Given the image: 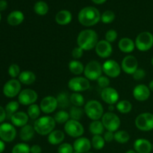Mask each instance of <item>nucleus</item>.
<instances>
[{
    "label": "nucleus",
    "instance_id": "2f4dec72",
    "mask_svg": "<svg viewBox=\"0 0 153 153\" xmlns=\"http://www.w3.org/2000/svg\"><path fill=\"white\" fill-rule=\"evenodd\" d=\"M56 100L58 101V107L61 109H64L69 107L70 103V97L67 92H61L56 97Z\"/></svg>",
    "mask_w": 153,
    "mask_h": 153
},
{
    "label": "nucleus",
    "instance_id": "a19ab883",
    "mask_svg": "<svg viewBox=\"0 0 153 153\" xmlns=\"http://www.w3.org/2000/svg\"><path fill=\"white\" fill-rule=\"evenodd\" d=\"M11 153H31L30 146L25 143H17L13 147Z\"/></svg>",
    "mask_w": 153,
    "mask_h": 153
},
{
    "label": "nucleus",
    "instance_id": "c756f323",
    "mask_svg": "<svg viewBox=\"0 0 153 153\" xmlns=\"http://www.w3.org/2000/svg\"><path fill=\"white\" fill-rule=\"evenodd\" d=\"M105 127L100 120H94L90 123L89 131L93 135H102L104 133Z\"/></svg>",
    "mask_w": 153,
    "mask_h": 153
},
{
    "label": "nucleus",
    "instance_id": "09e8293b",
    "mask_svg": "<svg viewBox=\"0 0 153 153\" xmlns=\"http://www.w3.org/2000/svg\"><path fill=\"white\" fill-rule=\"evenodd\" d=\"M71 54L72 57H73L75 60H78L83 56L84 50L82 48L79 47V46H76V47H75L74 49H73Z\"/></svg>",
    "mask_w": 153,
    "mask_h": 153
},
{
    "label": "nucleus",
    "instance_id": "7c9ffc66",
    "mask_svg": "<svg viewBox=\"0 0 153 153\" xmlns=\"http://www.w3.org/2000/svg\"><path fill=\"white\" fill-rule=\"evenodd\" d=\"M116 108L120 113L127 114L132 110V104L128 100H121L117 103Z\"/></svg>",
    "mask_w": 153,
    "mask_h": 153
},
{
    "label": "nucleus",
    "instance_id": "423d86ee",
    "mask_svg": "<svg viewBox=\"0 0 153 153\" xmlns=\"http://www.w3.org/2000/svg\"><path fill=\"white\" fill-rule=\"evenodd\" d=\"M135 47L140 52H146L153 46V34L149 31L140 32L136 37Z\"/></svg>",
    "mask_w": 153,
    "mask_h": 153
},
{
    "label": "nucleus",
    "instance_id": "37998d69",
    "mask_svg": "<svg viewBox=\"0 0 153 153\" xmlns=\"http://www.w3.org/2000/svg\"><path fill=\"white\" fill-rule=\"evenodd\" d=\"M8 74L11 79H16L20 74V67L16 64H11L8 67Z\"/></svg>",
    "mask_w": 153,
    "mask_h": 153
},
{
    "label": "nucleus",
    "instance_id": "72a5a7b5",
    "mask_svg": "<svg viewBox=\"0 0 153 153\" xmlns=\"http://www.w3.org/2000/svg\"><path fill=\"white\" fill-rule=\"evenodd\" d=\"M19 108V103L18 101H10L5 105V111L7 114V119L10 120L12 115L14 114L16 112H17L18 109Z\"/></svg>",
    "mask_w": 153,
    "mask_h": 153
},
{
    "label": "nucleus",
    "instance_id": "6e6552de",
    "mask_svg": "<svg viewBox=\"0 0 153 153\" xmlns=\"http://www.w3.org/2000/svg\"><path fill=\"white\" fill-rule=\"evenodd\" d=\"M134 124L140 131H151L153 129V114L149 112L140 114L135 118Z\"/></svg>",
    "mask_w": 153,
    "mask_h": 153
},
{
    "label": "nucleus",
    "instance_id": "6e6d98bb",
    "mask_svg": "<svg viewBox=\"0 0 153 153\" xmlns=\"http://www.w3.org/2000/svg\"><path fill=\"white\" fill-rule=\"evenodd\" d=\"M106 1H107V0H92L93 2L95 3V4H103V3L105 2Z\"/></svg>",
    "mask_w": 153,
    "mask_h": 153
},
{
    "label": "nucleus",
    "instance_id": "f704fd0d",
    "mask_svg": "<svg viewBox=\"0 0 153 153\" xmlns=\"http://www.w3.org/2000/svg\"><path fill=\"white\" fill-rule=\"evenodd\" d=\"M70 117L69 112L66 111L64 110H61L57 111L54 115V119H55L56 123L59 124H65L69 120Z\"/></svg>",
    "mask_w": 153,
    "mask_h": 153
},
{
    "label": "nucleus",
    "instance_id": "393cba45",
    "mask_svg": "<svg viewBox=\"0 0 153 153\" xmlns=\"http://www.w3.org/2000/svg\"><path fill=\"white\" fill-rule=\"evenodd\" d=\"M65 138V133L61 130H53L48 135V141L51 145H60Z\"/></svg>",
    "mask_w": 153,
    "mask_h": 153
},
{
    "label": "nucleus",
    "instance_id": "c03bdc74",
    "mask_svg": "<svg viewBox=\"0 0 153 153\" xmlns=\"http://www.w3.org/2000/svg\"><path fill=\"white\" fill-rule=\"evenodd\" d=\"M73 145L69 143H62L58 148V153H73Z\"/></svg>",
    "mask_w": 153,
    "mask_h": 153
},
{
    "label": "nucleus",
    "instance_id": "20e7f679",
    "mask_svg": "<svg viewBox=\"0 0 153 153\" xmlns=\"http://www.w3.org/2000/svg\"><path fill=\"white\" fill-rule=\"evenodd\" d=\"M85 114L91 120H100L104 114V108L101 102L95 100L88 101L84 107Z\"/></svg>",
    "mask_w": 153,
    "mask_h": 153
},
{
    "label": "nucleus",
    "instance_id": "69168bd1",
    "mask_svg": "<svg viewBox=\"0 0 153 153\" xmlns=\"http://www.w3.org/2000/svg\"><path fill=\"white\" fill-rule=\"evenodd\" d=\"M152 150H153V144H152Z\"/></svg>",
    "mask_w": 153,
    "mask_h": 153
},
{
    "label": "nucleus",
    "instance_id": "052dcab7",
    "mask_svg": "<svg viewBox=\"0 0 153 153\" xmlns=\"http://www.w3.org/2000/svg\"><path fill=\"white\" fill-rule=\"evenodd\" d=\"M151 64H152V67H153V57H152V60H151Z\"/></svg>",
    "mask_w": 153,
    "mask_h": 153
},
{
    "label": "nucleus",
    "instance_id": "dca6fc26",
    "mask_svg": "<svg viewBox=\"0 0 153 153\" xmlns=\"http://www.w3.org/2000/svg\"><path fill=\"white\" fill-rule=\"evenodd\" d=\"M58 107V105L56 97H52V96H47L44 97L41 100L40 104V110L46 114H50L53 113Z\"/></svg>",
    "mask_w": 153,
    "mask_h": 153
},
{
    "label": "nucleus",
    "instance_id": "f03ea898",
    "mask_svg": "<svg viewBox=\"0 0 153 153\" xmlns=\"http://www.w3.org/2000/svg\"><path fill=\"white\" fill-rule=\"evenodd\" d=\"M99 42L97 33L93 29L82 30L77 37V45L84 51L94 49Z\"/></svg>",
    "mask_w": 153,
    "mask_h": 153
},
{
    "label": "nucleus",
    "instance_id": "b1692460",
    "mask_svg": "<svg viewBox=\"0 0 153 153\" xmlns=\"http://www.w3.org/2000/svg\"><path fill=\"white\" fill-rule=\"evenodd\" d=\"M23 13L20 10H13V11L10 12L8 14L7 17V23L12 26H16L19 25L23 22L24 20Z\"/></svg>",
    "mask_w": 153,
    "mask_h": 153
},
{
    "label": "nucleus",
    "instance_id": "7ed1b4c3",
    "mask_svg": "<svg viewBox=\"0 0 153 153\" xmlns=\"http://www.w3.org/2000/svg\"><path fill=\"white\" fill-rule=\"evenodd\" d=\"M56 122L52 117L47 116L40 117L34 121V128L35 132L40 135H49L53 130H55Z\"/></svg>",
    "mask_w": 153,
    "mask_h": 153
},
{
    "label": "nucleus",
    "instance_id": "c9c22d12",
    "mask_svg": "<svg viewBox=\"0 0 153 153\" xmlns=\"http://www.w3.org/2000/svg\"><path fill=\"white\" fill-rule=\"evenodd\" d=\"M34 10L37 15L44 16L49 11V6L45 1H38L34 4Z\"/></svg>",
    "mask_w": 153,
    "mask_h": 153
},
{
    "label": "nucleus",
    "instance_id": "bb28decb",
    "mask_svg": "<svg viewBox=\"0 0 153 153\" xmlns=\"http://www.w3.org/2000/svg\"><path fill=\"white\" fill-rule=\"evenodd\" d=\"M18 80L21 84L25 85H31L36 81V75L31 70H24L21 72L18 77Z\"/></svg>",
    "mask_w": 153,
    "mask_h": 153
},
{
    "label": "nucleus",
    "instance_id": "0e129e2a",
    "mask_svg": "<svg viewBox=\"0 0 153 153\" xmlns=\"http://www.w3.org/2000/svg\"><path fill=\"white\" fill-rule=\"evenodd\" d=\"M86 153H93V152H86Z\"/></svg>",
    "mask_w": 153,
    "mask_h": 153
},
{
    "label": "nucleus",
    "instance_id": "39448f33",
    "mask_svg": "<svg viewBox=\"0 0 153 153\" xmlns=\"http://www.w3.org/2000/svg\"><path fill=\"white\" fill-rule=\"evenodd\" d=\"M102 73V65L97 61H91L85 67L84 75L89 81H97Z\"/></svg>",
    "mask_w": 153,
    "mask_h": 153
},
{
    "label": "nucleus",
    "instance_id": "5fc2aeb1",
    "mask_svg": "<svg viewBox=\"0 0 153 153\" xmlns=\"http://www.w3.org/2000/svg\"><path fill=\"white\" fill-rule=\"evenodd\" d=\"M5 149V143L0 139V153H2Z\"/></svg>",
    "mask_w": 153,
    "mask_h": 153
},
{
    "label": "nucleus",
    "instance_id": "473e14b6",
    "mask_svg": "<svg viewBox=\"0 0 153 153\" xmlns=\"http://www.w3.org/2000/svg\"><path fill=\"white\" fill-rule=\"evenodd\" d=\"M130 140L129 133L125 130H119V131H115L114 133V140H116L117 143L124 144V143H128Z\"/></svg>",
    "mask_w": 153,
    "mask_h": 153
},
{
    "label": "nucleus",
    "instance_id": "1a4fd4ad",
    "mask_svg": "<svg viewBox=\"0 0 153 153\" xmlns=\"http://www.w3.org/2000/svg\"><path fill=\"white\" fill-rule=\"evenodd\" d=\"M64 128L66 134L73 138L82 137L85 133V128L82 124L75 120H69L64 125Z\"/></svg>",
    "mask_w": 153,
    "mask_h": 153
},
{
    "label": "nucleus",
    "instance_id": "cd10ccee",
    "mask_svg": "<svg viewBox=\"0 0 153 153\" xmlns=\"http://www.w3.org/2000/svg\"><path fill=\"white\" fill-rule=\"evenodd\" d=\"M34 133H35V130H34V126L27 124L21 128L19 131V137L22 141H29L33 138Z\"/></svg>",
    "mask_w": 153,
    "mask_h": 153
},
{
    "label": "nucleus",
    "instance_id": "79ce46f5",
    "mask_svg": "<svg viewBox=\"0 0 153 153\" xmlns=\"http://www.w3.org/2000/svg\"><path fill=\"white\" fill-rule=\"evenodd\" d=\"M115 19V13L112 10H105L101 15V21L105 24L111 23Z\"/></svg>",
    "mask_w": 153,
    "mask_h": 153
},
{
    "label": "nucleus",
    "instance_id": "49530a36",
    "mask_svg": "<svg viewBox=\"0 0 153 153\" xmlns=\"http://www.w3.org/2000/svg\"><path fill=\"white\" fill-rule=\"evenodd\" d=\"M97 83H98L100 88L104 89V88L109 87V85H110V79L108 76H102L101 77L97 79Z\"/></svg>",
    "mask_w": 153,
    "mask_h": 153
},
{
    "label": "nucleus",
    "instance_id": "4be33fe9",
    "mask_svg": "<svg viewBox=\"0 0 153 153\" xmlns=\"http://www.w3.org/2000/svg\"><path fill=\"white\" fill-rule=\"evenodd\" d=\"M28 114L24 111H17L12 115L10 117V121L11 123L16 127H23L24 126L27 125L28 122Z\"/></svg>",
    "mask_w": 153,
    "mask_h": 153
},
{
    "label": "nucleus",
    "instance_id": "e433bc0d",
    "mask_svg": "<svg viewBox=\"0 0 153 153\" xmlns=\"http://www.w3.org/2000/svg\"><path fill=\"white\" fill-rule=\"evenodd\" d=\"M40 112H41V110H40V105L35 104V103L28 106V109H27V114L30 119L35 120L40 117Z\"/></svg>",
    "mask_w": 153,
    "mask_h": 153
},
{
    "label": "nucleus",
    "instance_id": "ea45409f",
    "mask_svg": "<svg viewBox=\"0 0 153 153\" xmlns=\"http://www.w3.org/2000/svg\"><path fill=\"white\" fill-rule=\"evenodd\" d=\"M85 111L81 107H77V106H73L70 108V117L72 120H75L79 121L83 117Z\"/></svg>",
    "mask_w": 153,
    "mask_h": 153
},
{
    "label": "nucleus",
    "instance_id": "f8f14e48",
    "mask_svg": "<svg viewBox=\"0 0 153 153\" xmlns=\"http://www.w3.org/2000/svg\"><path fill=\"white\" fill-rule=\"evenodd\" d=\"M16 136L15 126L9 123H3L0 125V139L4 143H10Z\"/></svg>",
    "mask_w": 153,
    "mask_h": 153
},
{
    "label": "nucleus",
    "instance_id": "de8ad7c7",
    "mask_svg": "<svg viewBox=\"0 0 153 153\" xmlns=\"http://www.w3.org/2000/svg\"><path fill=\"white\" fill-rule=\"evenodd\" d=\"M133 79L136 81H140L144 79L146 76V72L143 69L138 68L134 73H133Z\"/></svg>",
    "mask_w": 153,
    "mask_h": 153
},
{
    "label": "nucleus",
    "instance_id": "603ef678",
    "mask_svg": "<svg viewBox=\"0 0 153 153\" xmlns=\"http://www.w3.org/2000/svg\"><path fill=\"white\" fill-rule=\"evenodd\" d=\"M6 118H7V114H6L5 109L0 105V123H3Z\"/></svg>",
    "mask_w": 153,
    "mask_h": 153
},
{
    "label": "nucleus",
    "instance_id": "9d476101",
    "mask_svg": "<svg viewBox=\"0 0 153 153\" xmlns=\"http://www.w3.org/2000/svg\"><path fill=\"white\" fill-rule=\"evenodd\" d=\"M91 87L90 81L87 78L82 76L73 77L68 82V88L74 93H80L86 91Z\"/></svg>",
    "mask_w": 153,
    "mask_h": 153
},
{
    "label": "nucleus",
    "instance_id": "8fccbe9b",
    "mask_svg": "<svg viewBox=\"0 0 153 153\" xmlns=\"http://www.w3.org/2000/svg\"><path fill=\"white\" fill-rule=\"evenodd\" d=\"M105 140L107 143H111L113 140H114V133L110 131H106L104 132V135H103Z\"/></svg>",
    "mask_w": 153,
    "mask_h": 153
},
{
    "label": "nucleus",
    "instance_id": "5701e85b",
    "mask_svg": "<svg viewBox=\"0 0 153 153\" xmlns=\"http://www.w3.org/2000/svg\"><path fill=\"white\" fill-rule=\"evenodd\" d=\"M120 50L124 53H131L135 49V43L128 37H123L118 42Z\"/></svg>",
    "mask_w": 153,
    "mask_h": 153
},
{
    "label": "nucleus",
    "instance_id": "c85d7f7f",
    "mask_svg": "<svg viewBox=\"0 0 153 153\" xmlns=\"http://www.w3.org/2000/svg\"><path fill=\"white\" fill-rule=\"evenodd\" d=\"M68 68L70 73L76 75V76L82 74L85 71V66L81 61H78V60H73V61H70L68 64Z\"/></svg>",
    "mask_w": 153,
    "mask_h": 153
},
{
    "label": "nucleus",
    "instance_id": "f257e3e1",
    "mask_svg": "<svg viewBox=\"0 0 153 153\" xmlns=\"http://www.w3.org/2000/svg\"><path fill=\"white\" fill-rule=\"evenodd\" d=\"M78 19L81 25L85 27H91L97 25L101 20V14L95 7L88 6L79 11Z\"/></svg>",
    "mask_w": 153,
    "mask_h": 153
},
{
    "label": "nucleus",
    "instance_id": "0eeeda50",
    "mask_svg": "<svg viewBox=\"0 0 153 153\" xmlns=\"http://www.w3.org/2000/svg\"><path fill=\"white\" fill-rule=\"evenodd\" d=\"M101 121L105 128L107 129V131H112V132L118 131L121 123L119 117L116 114L109 111L106 112L103 114Z\"/></svg>",
    "mask_w": 153,
    "mask_h": 153
},
{
    "label": "nucleus",
    "instance_id": "13d9d810",
    "mask_svg": "<svg viewBox=\"0 0 153 153\" xmlns=\"http://www.w3.org/2000/svg\"><path fill=\"white\" fill-rule=\"evenodd\" d=\"M149 90H150L151 91H152V92H153V80H152L150 82H149Z\"/></svg>",
    "mask_w": 153,
    "mask_h": 153
},
{
    "label": "nucleus",
    "instance_id": "a211bd4d",
    "mask_svg": "<svg viewBox=\"0 0 153 153\" xmlns=\"http://www.w3.org/2000/svg\"><path fill=\"white\" fill-rule=\"evenodd\" d=\"M97 55L102 58H107L111 55L113 49L111 43L105 40H99L95 47Z\"/></svg>",
    "mask_w": 153,
    "mask_h": 153
},
{
    "label": "nucleus",
    "instance_id": "9b49d317",
    "mask_svg": "<svg viewBox=\"0 0 153 153\" xmlns=\"http://www.w3.org/2000/svg\"><path fill=\"white\" fill-rule=\"evenodd\" d=\"M22 84L18 79H11L7 81L3 86V94L7 98H13L19 94L21 90Z\"/></svg>",
    "mask_w": 153,
    "mask_h": 153
},
{
    "label": "nucleus",
    "instance_id": "e2e57ef3",
    "mask_svg": "<svg viewBox=\"0 0 153 153\" xmlns=\"http://www.w3.org/2000/svg\"><path fill=\"white\" fill-rule=\"evenodd\" d=\"M73 153H79V152H76V151H74V152H73Z\"/></svg>",
    "mask_w": 153,
    "mask_h": 153
},
{
    "label": "nucleus",
    "instance_id": "aec40b11",
    "mask_svg": "<svg viewBox=\"0 0 153 153\" xmlns=\"http://www.w3.org/2000/svg\"><path fill=\"white\" fill-rule=\"evenodd\" d=\"M73 149L74 151L79 153H86L90 151L92 147L91 141L88 138L85 137H80L76 138L73 143Z\"/></svg>",
    "mask_w": 153,
    "mask_h": 153
},
{
    "label": "nucleus",
    "instance_id": "a878e982",
    "mask_svg": "<svg viewBox=\"0 0 153 153\" xmlns=\"http://www.w3.org/2000/svg\"><path fill=\"white\" fill-rule=\"evenodd\" d=\"M73 19L72 13L67 10H61L55 15V21L60 25H68Z\"/></svg>",
    "mask_w": 153,
    "mask_h": 153
},
{
    "label": "nucleus",
    "instance_id": "6ab92c4d",
    "mask_svg": "<svg viewBox=\"0 0 153 153\" xmlns=\"http://www.w3.org/2000/svg\"><path fill=\"white\" fill-rule=\"evenodd\" d=\"M150 91L149 87L146 85L143 84L137 85L133 90V97L138 102L146 101L150 97Z\"/></svg>",
    "mask_w": 153,
    "mask_h": 153
},
{
    "label": "nucleus",
    "instance_id": "bf43d9fd",
    "mask_svg": "<svg viewBox=\"0 0 153 153\" xmlns=\"http://www.w3.org/2000/svg\"><path fill=\"white\" fill-rule=\"evenodd\" d=\"M126 153H137L135 150H133V149H129V150L127 151Z\"/></svg>",
    "mask_w": 153,
    "mask_h": 153
},
{
    "label": "nucleus",
    "instance_id": "4c0bfd02",
    "mask_svg": "<svg viewBox=\"0 0 153 153\" xmlns=\"http://www.w3.org/2000/svg\"><path fill=\"white\" fill-rule=\"evenodd\" d=\"M105 144V140L102 135H94L91 139V145L94 149L100 150L103 149Z\"/></svg>",
    "mask_w": 153,
    "mask_h": 153
},
{
    "label": "nucleus",
    "instance_id": "680f3d73",
    "mask_svg": "<svg viewBox=\"0 0 153 153\" xmlns=\"http://www.w3.org/2000/svg\"><path fill=\"white\" fill-rule=\"evenodd\" d=\"M1 13H0V22H1Z\"/></svg>",
    "mask_w": 153,
    "mask_h": 153
},
{
    "label": "nucleus",
    "instance_id": "412c9836",
    "mask_svg": "<svg viewBox=\"0 0 153 153\" xmlns=\"http://www.w3.org/2000/svg\"><path fill=\"white\" fill-rule=\"evenodd\" d=\"M134 150L137 153H150L152 150V144L149 140L144 138H139L134 140Z\"/></svg>",
    "mask_w": 153,
    "mask_h": 153
},
{
    "label": "nucleus",
    "instance_id": "4468645a",
    "mask_svg": "<svg viewBox=\"0 0 153 153\" xmlns=\"http://www.w3.org/2000/svg\"><path fill=\"white\" fill-rule=\"evenodd\" d=\"M38 99V95L35 91L32 89L22 90L18 95V102L22 105H31L34 104Z\"/></svg>",
    "mask_w": 153,
    "mask_h": 153
},
{
    "label": "nucleus",
    "instance_id": "f3484780",
    "mask_svg": "<svg viewBox=\"0 0 153 153\" xmlns=\"http://www.w3.org/2000/svg\"><path fill=\"white\" fill-rule=\"evenodd\" d=\"M101 98L105 102L107 103L109 105H114V104H117L119 101V93L115 88L108 87V88L102 90Z\"/></svg>",
    "mask_w": 153,
    "mask_h": 153
},
{
    "label": "nucleus",
    "instance_id": "ddd939ff",
    "mask_svg": "<svg viewBox=\"0 0 153 153\" xmlns=\"http://www.w3.org/2000/svg\"><path fill=\"white\" fill-rule=\"evenodd\" d=\"M121 70V66L115 60H107L102 64V71L108 77L117 78L120 75Z\"/></svg>",
    "mask_w": 153,
    "mask_h": 153
},
{
    "label": "nucleus",
    "instance_id": "4d7b16f0",
    "mask_svg": "<svg viewBox=\"0 0 153 153\" xmlns=\"http://www.w3.org/2000/svg\"><path fill=\"white\" fill-rule=\"evenodd\" d=\"M115 107L113 105H111L108 106V111L109 112H113L114 111Z\"/></svg>",
    "mask_w": 153,
    "mask_h": 153
},
{
    "label": "nucleus",
    "instance_id": "2eb2a0df",
    "mask_svg": "<svg viewBox=\"0 0 153 153\" xmlns=\"http://www.w3.org/2000/svg\"><path fill=\"white\" fill-rule=\"evenodd\" d=\"M120 66L124 73L128 75H133V73L138 69V61L134 55H128L124 57Z\"/></svg>",
    "mask_w": 153,
    "mask_h": 153
},
{
    "label": "nucleus",
    "instance_id": "58836bf2",
    "mask_svg": "<svg viewBox=\"0 0 153 153\" xmlns=\"http://www.w3.org/2000/svg\"><path fill=\"white\" fill-rule=\"evenodd\" d=\"M70 100L73 106L82 107L85 105V98L80 93H73L70 96Z\"/></svg>",
    "mask_w": 153,
    "mask_h": 153
},
{
    "label": "nucleus",
    "instance_id": "a18cd8bd",
    "mask_svg": "<svg viewBox=\"0 0 153 153\" xmlns=\"http://www.w3.org/2000/svg\"><path fill=\"white\" fill-rule=\"evenodd\" d=\"M117 32L114 29H110L105 34V40H107L109 43H114L117 39Z\"/></svg>",
    "mask_w": 153,
    "mask_h": 153
},
{
    "label": "nucleus",
    "instance_id": "864d4df0",
    "mask_svg": "<svg viewBox=\"0 0 153 153\" xmlns=\"http://www.w3.org/2000/svg\"><path fill=\"white\" fill-rule=\"evenodd\" d=\"M7 7V2L6 0H0V12L5 10Z\"/></svg>",
    "mask_w": 153,
    "mask_h": 153
},
{
    "label": "nucleus",
    "instance_id": "3c124183",
    "mask_svg": "<svg viewBox=\"0 0 153 153\" xmlns=\"http://www.w3.org/2000/svg\"><path fill=\"white\" fill-rule=\"evenodd\" d=\"M30 152L31 153H41L42 148L40 145L34 144L30 147Z\"/></svg>",
    "mask_w": 153,
    "mask_h": 153
}]
</instances>
